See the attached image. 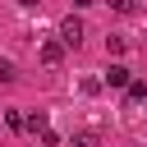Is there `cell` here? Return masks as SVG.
I'll return each mask as SVG.
<instances>
[{"mask_svg":"<svg viewBox=\"0 0 147 147\" xmlns=\"http://www.w3.org/2000/svg\"><path fill=\"white\" fill-rule=\"evenodd\" d=\"M78 41H83V18L69 14V18L60 23V46H78Z\"/></svg>","mask_w":147,"mask_h":147,"instance_id":"6da1fadb","label":"cell"},{"mask_svg":"<svg viewBox=\"0 0 147 147\" xmlns=\"http://www.w3.org/2000/svg\"><path fill=\"white\" fill-rule=\"evenodd\" d=\"M106 83H110V87H129V69H124V64H110Z\"/></svg>","mask_w":147,"mask_h":147,"instance_id":"3957f363","label":"cell"},{"mask_svg":"<svg viewBox=\"0 0 147 147\" xmlns=\"http://www.w3.org/2000/svg\"><path fill=\"white\" fill-rule=\"evenodd\" d=\"M23 129H32V133H41V129H46V115H41V110H32V115L23 119Z\"/></svg>","mask_w":147,"mask_h":147,"instance_id":"277c9868","label":"cell"},{"mask_svg":"<svg viewBox=\"0 0 147 147\" xmlns=\"http://www.w3.org/2000/svg\"><path fill=\"white\" fill-rule=\"evenodd\" d=\"M106 5H110L115 14H129V9H133V0H106Z\"/></svg>","mask_w":147,"mask_h":147,"instance_id":"ba28073f","label":"cell"},{"mask_svg":"<svg viewBox=\"0 0 147 147\" xmlns=\"http://www.w3.org/2000/svg\"><path fill=\"white\" fill-rule=\"evenodd\" d=\"M9 78H14V64H9V60H0V83H9Z\"/></svg>","mask_w":147,"mask_h":147,"instance_id":"9c48e42d","label":"cell"},{"mask_svg":"<svg viewBox=\"0 0 147 147\" xmlns=\"http://www.w3.org/2000/svg\"><path fill=\"white\" fill-rule=\"evenodd\" d=\"M124 92H129V101H142V96H147V83H133V78H129Z\"/></svg>","mask_w":147,"mask_h":147,"instance_id":"8992f818","label":"cell"},{"mask_svg":"<svg viewBox=\"0 0 147 147\" xmlns=\"http://www.w3.org/2000/svg\"><path fill=\"white\" fill-rule=\"evenodd\" d=\"M18 5H28V9H32V5H41V0H18Z\"/></svg>","mask_w":147,"mask_h":147,"instance_id":"8fae6325","label":"cell"},{"mask_svg":"<svg viewBox=\"0 0 147 147\" xmlns=\"http://www.w3.org/2000/svg\"><path fill=\"white\" fill-rule=\"evenodd\" d=\"M106 51H110V55H124L129 41H124V37H106Z\"/></svg>","mask_w":147,"mask_h":147,"instance_id":"5b68a950","label":"cell"},{"mask_svg":"<svg viewBox=\"0 0 147 147\" xmlns=\"http://www.w3.org/2000/svg\"><path fill=\"white\" fill-rule=\"evenodd\" d=\"M74 147H96V133H78V138H74Z\"/></svg>","mask_w":147,"mask_h":147,"instance_id":"52a82bcc","label":"cell"},{"mask_svg":"<svg viewBox=\"0 0 147 147\" xmlns=\"http://www.w3.org/2000/svg\"><path fill=\"white\" fill-rule=\"evenodd\" d=\"M74 5H78V9H87V5H92V0H74Z\"/></svg>","mask_w":147,"mask_h":147,"instance_id":"30bf717a","label":"cell"},{"mask_svg":"<svg viewBox=\"0 0 147 147\" xmlns=\"http://www.w3.org/2000/svg\"><path fill=\"white\" fill-rule=\"evenodd\" d=\"M60 60H64V46H60V41H46V46H41V64H51V69H55Z\"/></svg>","mask_w":147,"mask_h":147,"instance_id":"7a4b0ae2","label":"cell"}]
</instances>
